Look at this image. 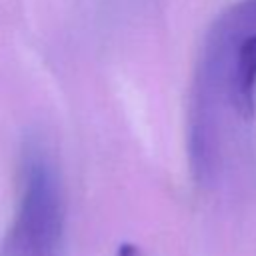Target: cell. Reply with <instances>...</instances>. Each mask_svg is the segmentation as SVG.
Segmentation results:
<instances>
[{"mask_svg":"<svg viewBox=\"0 0 256 256\" xmlns=\"http://www.w3.org/2000/svg\"><path fill=\"white\" fill-rule=\"evenodd\" d=\"M116 256H142V252H140V248H138L136 244H132V242H122L120 248H118V252H116Z\"/></svg>","mask_w":256,"mask_h":256,"instance_id":"cell-3","label":"cell"},{"mask_svg":"<svg viewBox=\"0 0 256 256\" xmlns=\"http://www.w3.org/2000/svg\"><path fill=\"white\" fill-rule=\"evenodd\" d=\"M64 200L56 166L44 144L28 140L20 158V188L0 256H62Z\"/></svg>","mask_w":256,"mask_h":256,"instance_id":"cell-1","label":"cell"},{"mask_svg":"<svg viewBox=\"0 0 256 256\" xmlns=\"http://www.w3.org/2000/svg\"><path fill=\"white\" fill-rule=\"evenodd\" d=\"M234 102L236 110L250 118L256 102V34L246 36L236 50L234 64Z\"/></svg>","mask_w":256,"mask_h":256,"instance_id":"cell-2","label":"cell"}]
</instances>
